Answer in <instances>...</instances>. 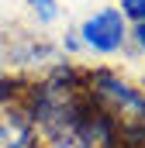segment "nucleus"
<instances>
[{"label":"nucleus","instance_id":"nucleus-1","mask_svg":"<svg viewBox=\"0 0 145 148\" xmlns=\"http://www.w3.org/2000/svg\"><path fill=\"white\" fill-rule=\"evenodd\" d=\"M76 38L93 55H117L131 38V21L121 14V7H100V10H93L90 17L79 21Z\"/></svg>","mask_w":145,"mask_h":148},{"label":"nucleus","instance_id":"nucleus-2","mask_svg":"<svg viewBox=\"0 0 145 148\" xmlns=\"http://www.w3.org/2000/svg\"><path fill=\"white\" fill-rule=\"evenodd\" d=\"M86 83H90V93H97V100L114 110V117H121V121H142L145 117V97L114 69H97Z\"/></svg>","mask_w":145,"mask_h":148},{"label":"nucleus","instance_id":"nucleus-3","mask_svg":"<svg viewBox=\"0 0 145 148\" xmlns=\"http://www.w3.org/2000/svg\"><path fill=\"white\" fill-rule=\"evenodd\" d=\"M31 145H35V117L0 100V148H31Z\"/></svg>","mask_w":145,"mask_h":148},{"label":"nucleus","instance_id":"nucleus-4","mask_svg":"<svg viewBox=\"0 0 145 148\" xmlns=\"http://www.w3.org/2000/svg\"><path fill=\"white\" fill-rule=\"evenodd\" d=\"M24 7L38 17V24H55V21H59V14H62L59 0H24Z\"/></svg>","mask_w":145,"mask_h":148},{"label":"nucleus","instance_id":"nucleus-5","mask_svg":"<svg viewBox=\"0 0 145 148\" xmlns=\"http://www.w3.org/2000/svg\"><path fill=\"white\" fill-rule=\"evenodd\" d=\"M117 7L131 24H145V0H121Z\"/></svg>","mask_w":145,"mask_h":148},{"label":"nucleus","instance_id":"nucleus-6","mask_svg":"<svg viewBox=\"0 0 145 148\" xmlns=\"http://www.w3.org/2000/svg\"><path fill=\"white\" fill-rule=\"evenodd\" d=\"M131 41L145 52V24H131Z\"/></svg>","mask_w":145,"mask_h":148}]
</instances>
